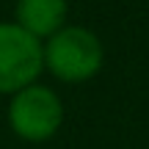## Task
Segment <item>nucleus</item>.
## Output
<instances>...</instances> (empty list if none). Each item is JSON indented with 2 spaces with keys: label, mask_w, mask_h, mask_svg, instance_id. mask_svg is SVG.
<instances>
[{
  "label": "nucleus",
  "mask_w": 149,
  "mask_h": 149,
  "mask_svg": "<svg viewBox=\"0 0 149 149\" xmlns=\"http://www.w3.org/2000/svg\"><path fill=\"white\" fill-rule=\"evenodd\" d=\"M105 50L94 31L80 25H64L44 44V69L64 83H83L102 69Z\"/></svg>",
  "instance_id": "f257e3e1"
},
{
  "label": "nucleus",
  "mask_w": 149,
  "mask_h": 149,
  "mask_svg": "<svg viewBox=\"0 0 149 149\" xmlns=\"http://www.w3.org/2000/svg\"><path fill=\"white\" fill-rule=\"evenodd\" d=\"M44 69V44L17 22H0V94H11L36 83Z\"/></svg>",
  "instance_id": "f03ea898"
},
{
  "label": "nucleus",
  "mask_w": 149,
  "mask_h": 149,
  "mask_svg": "<svg viewBox=\"0 0 149 149\" xmlns=\"http://www.w3.org/2000/svg\"><path fill=\"white\" fill-rule=\"evenodd\" d=\"M66 11V0H17V25L42 42L64 28Z\"/></svg>",
  "instance_id": "20e7f679"
},
{
  "label": "nucleus",
  "mask_w": 149,
  "mask_h": 149,
  "mask_svg": "<svg viewBox=\"0 0 149 149\" xmlns=\"http://www.w3.org/2000/svg\"><path fill=\"white\" fill-rule=\"evenodd\" d=\"M64 122L61 97L47 86H28L17 91L8 105V124L25 141H47L58 133Z\"/></svg>",
  "instance_id": "7ed1b4c3"
}]
</instances>
